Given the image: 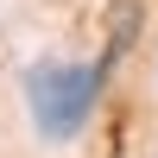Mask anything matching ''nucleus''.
<instances>
[{
    "label": "nucleus",
    "instance_id": "1",
    "mask_svg": "<svg viewBox=\"0 0 158 158\" xmlns=\"http://www.w3.org/2000/svg\"><path fill=\"white\" fill-rule=\"evenodd\" d=\"M101 82H108V63H63L44 57L25 70V108H32V127L44 139H76L89 127L101 101Z\"/></svg>",
    "mask_w": 158,
    "mask_h": 158
}]
</instances>
